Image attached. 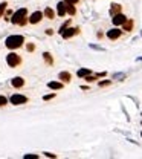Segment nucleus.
Returning a JSON list of instances; mask_svg holds the SVG:
<instances>
[{
    "instance_id": "1",
    "label": "nucleus",
    "mask_w": 142,
    "mask_h": 159,
    "mask_svg": "<svg viewBox=\"0 0 142 159\" xmlns=\"http://www.w3.org/2000/svg\"><path fill=\"white\" fill-rule=\"evenodd\" d=\"M23 43H25L23 35H11V37L6 38V48H9V49H17V48H20Z\"/></svg>"
},
{
    "instance_id": "2",
    "label": "nucleus",
    "mask_w": 142,
    "mask_h": 159,
    "mask_svg": "<svg viewBox=\"0 0 142 159\" xmlns=\"http://www.w3.org/2000/svg\"><path fill=\"white\" fill-rule=\"evenodd\" d=\"M11 22L15 25H25L26 23V8H22V9H19L15 14H12Z\"/></svg>"
},
{
    "instance_id": "3",
    "label": "nucleus",
    "mask_w": 142,
    "mask_h": 159,
    "mask_svg": "<svg viewBox=\"0 0 142 159\" xmlns=\"http://www.w3.org/2000/svg\"><path fill=\"white\" fill-rule=\"evenodd\" d=\"M6 61H8V64H9L11 67H15V66H19L22 63V58L19 54H9L6 57Z\"/></svg>"
},
{
    "instance_id": "4",
    "label": "nucleus",
    "mask_w": 142,
    "mask_h": 159,
    "mask_svg": "<svg viewBox=\"0 0 142 159\" xmlns=\"http://www.w3.org/2000/svg\"><path fill=\"white\" fill-rule=\"evenodd\" d=\"M26 101H28V98L23 95H12L11 96V104H15V106H19V104H25Z\"/></svg>"
},
{
    "instance_id": "5",
    "label": "nucleus",
    "mask_w": 142,
    "mask_h": 159,
    "mask_svg": "<svg viewBox=\"0 0 142 159\" xmlns=\"http://www.w3.org/2000/svg\"><path fill=\"white\" fill-rule=\"evenodd\" d=\"M75 34H78V28H69V29H64L61 32L63 38H70V37H74Z\"/></svg>"
},
{
    "instance_id": "6",
    "label": "nucleus",
    "mask_w": 142,
    "mask_h": 159,
    "mask_svg": "<svg viewBox=\"0 0 142 159\" xmlns=\"http://www.w3.org/2000/svg\"><path fill=\"white\" fill-rule=\"evenodd\" d=\"M127 19H125V15H122L121 12L119 14H116V15H113V25H116V26H119V25H122L124 22H125Z\"/></svg>"
},
{
    "instance_id": "7",
    "label": "nucleus",
    "mask_w": 142,
    "mask_h": 159,
    "mask_svg": "<svg viewBox=\"0 0 142 159\" xmlns=\"http://www.w3.org/2000/svg\"><path fill=\"white\" fill-rule=\"evenodd\" d=\"M41 17H43V14L40 12V11H35L32 15H31V19H29V23H32V25H35V23H38L40 20H41Z\"/></svg>"
},
{
    "instance_id": "8",
    "label": "nucleus",
    "mask_w": 142,
    "mask_h": 159,
    "mask_svg": "<svg viewBox=\"0 0 142 159\" xmlns=\"http://www.w3.org/2000/svg\"><path fill=\"white\" fill-rule=\"evenodd\" d=\"M64 5H66V12H69L70 15H74L76 11H75V6L70 0H64Z\"/></svg>"
},
{
    "instance_id": "9",
    "label": "nucleus",
    "mask_w": 142,
    "mask_h": 159,
    "mask_svg": "<svg viewBox=\"0 0 142 159\" xmlns=\"http://www.w3.org/2000/svg\"><path fill=\"white\" fill-rule=\"evenodd\" d=\"M119 35H121V29H112V31L107 32V37H109L110 40H116Z\"/></svg>"
},
{
    "instance_id": "10",
    "label": "nucleus",
    "mask_w": 142,
    "mask_h": 159,
    "mask_svg": "<svg viewBox=\"0 0 142 159\" xmlns=\"http://www.w3.org/2000/svg\"><path fill=\"white\" fill-rule=\"evenodd\" d=\"M57 12H58V15H60V17H63V15L66 14V5H64V2L57 5Z\"/></svg>"
},
{
    "instance_id": "11",
    "label": "nucleus",
    "mask_w": 142,
    "mask_h": 159,
    "mask_svg": "<svg viewBox=\"0 0 142 159\" xmlns=\"http://www.w3.org/2000/svg\"><path fill=\"white\" fill-rule=\"evenodd\" d=\"M25 84V80L22 78V77H15L14 80H12V86L14 87H22Z\"/></svg>"
},
{
    "instance_id": "12",
    "label": "nucleus",
    "mask_w": 142,
    "mask_h": 159,
    "mask_svg": "<svg viewBox=\"0 0 142 159\" xmlns=\"http://www.w3.org/2000/svg\"><path fill=\"white\" fill-rule=\"evenodd\" d=\"M121 9H122V6H121V5H118V3H113V5H112V9H110V12H112V15H116V14H119V12H121Z\"/></svg>"
},
{
    "instance_id": "13",
    "label": "nucleus",
    "mask_w": 142,
    "mask_h": 159,
    "mask_svg": "<svg viewBox=\"0 0 142 159\" xmlns=\"http://www.w3.org/2000/svg\"><path fill=\"white\" fill-rule=\"evenodd\" d=\"M48 87H49V89H54V90H60V89H63V84L57 83V81H52V83L48 84Z\"/></svg>"
},
{
    "instance_id": "14",
    "label": "nucleus",
    "mask_w": 142,
    "mask_h": 159,
    "mask_svg": "<svg viewBox=\"0 0 142 159\" xmlns=\"http://www.w3.org/2000/svg\"><path fill=\"white\" fill-rule=\"evenodd\" d=\"M58 77H60V80H63L64 83H69L70 81V74L69 72H60Z\"/></svg>"
},
{
    "instance_id": "15",
    "label": "nucleus",
    "mask_w": 142,
    "mask_h": 159,
    "mask_svg": "<svg viewBox=\"0 0 142 159\" xmlns=\"http://www.w3.org/2000/svg\"><path fill=\"white\" fill-rule=\"evenodd\" d=\"M122 25H124V31H131V28H133V20H125Z\"/></svg>"
},
{
    "instance_id": "16",
    "label": "nucleus",
    "mask_w": 142,
    "mask_h": 159,
    "mask_svg": "<svg viewBox=\"0 0 142 159\" xmlns=\"http://www.w3.org/2000/svg\"><path fill=\"white\" fill-rule=\"evenodd\" d=\"M87 75H90V70L89 69H79L78 70V77H87Z\"/></svg>"
},
{
    "instance_id": "17",
    "label": "nucleus",
    "mask_w": 142,
    "mask_h": 159,
    "mask_svg": "<svg viewBox=\"0 0 142 159\" xmlns=\"http://www.w3.org/2000/svg\"><path fill=\"white\" fill-rule=\"evenodd\" d=\"M44 15H46L48 19H54V11H52L50 8H46V9H44Z\"/></svg>"
},
{
    "instance_id": "18",
    "label": "nucleus",
    "mask_w": 142,
    "mask_h": 159,
    "mask_svg": "<svg viewBox=\"0 0 142 159\" xmlns=\"http://www.w3.org/2000/svg\"><path fill=\"white\" fill-rule=\"evenodd\" d=\"M43 57H44V61H46V63L52 64V57H50V54H48V52H44Z\"/></svg>"
},
{
    "instance_id": "19",
    "label": "nucleus",
    "mask_w": 142,
    "mask_h": 159,
    "mask_svg": "<svg viewBox=\"0 0 142 159\" xmlns=\"http://www.w3.org/2000/svg\"><path fill=\"white\" fill-rule=\"evenodd\" d=\"M6 2H3V3H0V17L3 15V12H5V9H6Z\"/></svg>"
},
{
    "instance_id": "20",
    "label": "nucleus",
    "mask_w": 142,
    "mask_h": 159,
    "mask_svg": "<svg viewBox=\"0 0 142 159\" xmlns=\"http://www.w3.org/2000/svg\"><path fill=\"white\" fill-rule=\"evenodd\" d=\"M8 103V100L5 98V96H2V95H0V106H5Z\"/></svg>"
},
{
    "instance_id": "21",
    "label": "nucleus",
    "mask_w": 142,
    "mask_h": 159,
    "mask_svg": "<svg viewBox=\"0 0 142 159\" xmlns=\"http://www.w3.org/2000/svg\"><path fill=\"white\" fill-rule=\"evenodd\" d=\"M37 158H38L37 155H26L25 156V159H37Z\"/></svg>"
},
{
    "instance_id": "22",
    "label": "nucleus",
    "mask_w": 142,
    "mask_h": 159,
    "mask_svg": "<svg viewBox=\"0 0 142 159\" xmlns=\"http://www.w3.org/2000/svg\"><path fill=\"white\" fill-rule=\"evenodd\" d=\"M69 23H70V22H66V23H64L63 26H61V29H60V32H63V31H64V29L67 28V26H69Z\"/></svg>"
},
{
    "instance_id": "23",
    "label": "nucleus",
    "mask_w": 142,
    "mask_h": 159,
    "mask_svg": "<svg viewBox=\"0 0 142 159\" xmlns=\"http://www.w3.org/2000/svg\"><path fill=\"white\" fill-rule=\"evenodd\" d=\"M109 84H110L109 80H107V81H101V83H99V86H101V87H104V86H109Z\"/></svg>"
},
{
    "instance_id": "24",
    "label": "nucleus",
    "mask_w": 142,
    "mask_h": 159,
    "mask_svg": "<svg viewBox=\"0 0 142 159\" xmlns=\"http://www.w3.org/2000/svg\"><path fill=\"white\" fill-rule=\"evenodd\" d=\"M28 51H29V52L34 51V45H32V43H29V45H28Z\"/></svg>"
},
{
    "instance_id": "25",
    "label": "nucleus",
    "mask_w": 142,
    "mask_h": 159,
    "mask_svg": "<svg viewBox=\"0 0 142 159\" xmlns=\"http://www.w3.org/2000/svg\"><path fill=\"white\" fill-rule=\"evenodd\" d=\"M50 98H54V95H46V96H43V100H50Z\"/></svg>"
},
{
    "instance_id": "26",
    "label": "nucleus",
    "mask_w": 142,
    "mask_h": 159,
    "mask_svg": "<svg viewBox=\"0 0 142 159\" xmlns=\"http://www.w3.org/2000/svg\"><path fill=\"white\" fill-rule=\"evenodd\" d=\"M46 156H49V158H55V155H52V153H44Z\"/></svg>"
},
{
    "instance_id": "27",
    "label": "nucleus",
    "mask_w": 142,
    "mask_h": 159,
    "mask_svg": "<svg viewBox=\"0 0 142 159\" xmlns=\"http://www.w3.org/2000/svg\"><path fill=\"white\" fill-rule=\"evenodd\" d=\"M70 2H72V3H76V2H78V0H70Z\"/></svg>"
}]
</instances>
